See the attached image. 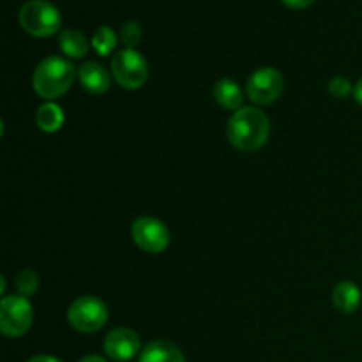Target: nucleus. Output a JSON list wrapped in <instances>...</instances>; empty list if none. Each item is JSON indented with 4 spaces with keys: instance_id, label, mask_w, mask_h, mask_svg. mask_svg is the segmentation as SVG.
Masks as SVG:
<instances>
[{
    "instance_id": "1",
    "label": "nucleus",
    "mask_w": 362,
    "mask_h": 362,
    "mask_svg": "<svg viewBox=\"0 0 362 362\" xmlns=\"http://www.w3.org/2000/svg\"><path fill=\"white\" fill-rule=\"evenodd\" d=\"M271 136V120L255 106H244V108L233 112L226 124V138L240 152H255L264 147Z\"/></svg>"
},
{
    "instance_id": "2",
    "label": "nucleus",
    "mask_w": 362,
    "mask_h": 362,
    "mask_svg": "<svg viewBox=\"0 0 362 362\" xmlns=\"http://www.w3.org/2000/svg\"><path fill=\"white\" fill-rule=\"evenodd\" d=\"M74 78H76V69L73 64L62 57L52 55L37 64L32 85L39 98L53 101L57 98H62L69 90Z\"/></svg>"
},
{
    "instance_id": "3",
    "label": "nucleus",
    "mask_w": 362,
    "mask_h": 362,
    "mask_svg": "<svg viewBox=\"0 0 362 362\" xmlns=\"http://www.w3.org/2000/svg\"><path fill=\"white\" fill-rule=\"evenodd\" d=\"M21 28L34 37H49L57 34L62 18L60 11L48 0H28L18 14Z\"/></svg>"
},
{
    "instance_id": "4",
    "label": "nucleus",
    "mask_w": 362,
    "mask_h": 362,
    "mask_svg": "<svg viewBox=\"0 0 362 362\" xmlns=\"http://www.w3.org/2000/svg\"><path fill=\"white\" fill-rule=\"evenodd\" d=\"M67 322L81 334H94L108 322V308L94 296L78 297L67 310Z\"/></svg>"
},
{
    "instance_id": "5",
    "label": "nucleus",
    "mask_w": 362,
    "mask_h": 362,
    "mask_svg": "<svg viewBox=\"0 0 362 362\" xmlns=\"http://www.w3.org/2000/svg\"><path fill=\"white\" fill-rule=\"evenodd\" d=\"M34 320V310L27 297L4 296L0 300V331L7 338H21Z\"/></svg>"
},
{
    "instance_id": "6",
    "label": "nucleus",
    "mask_w": 362,
    "mask_h": 362,
    "mask_svg": "<svg viewBox=\"0 0 362 362\" xmlns=\"http://www.w3.org/2000/svg\"><path fill=\"white\" fill-rule=\"evenodd\" d=\"M113 80L127 90L144 87L148 78V66L145 57L136 49L124 48L112 60Z\"/></svg>"
},
{
    "instance_id": "7",
    "label": "nucleus",
    "mask_w": 362,
    "mask_h": 362,
    "mask_svg": "<svg viewBox=\"0 0 362 362\" xmlns=\"http://www.w3.org/2000/svg\"><path fill=\"white\" fill-rule=\"evenodd\" d=\"M131 235H133L134 244L141 251L151 255L163 253L170 246V240H172V233H170L168 226L161 219L152 218V216L138 218L131 226Z\"/></svg>"
},
{
    "instance_id": "8",
    "label": "nucleus",
    "mask_w": 362,
    "mask_h": 362,
    "mask_svg": "<svg viewBox=\"0 0 362 362\" xmlns=\"http://www.w3.org/2000/svg\"><path fill=\"white\" fill-rule=\"evenodd\" d=\"M285 88V78L274 67H260L247 78V98L258 106L272 105L279 99Z\"/></svg>"
},
{
    "instance_id": "9",
    "label": "nucleus",
    "mask_w": 362,
    "mask_h": 362,
    "mask_svg": "<svg viewBox=\"0 0 362 362\" xmlns=\"http://www.w3.org/2000/svg\"><path fill=\"white\" fill-rule=\"evenodd\" d=\"M141 350L140 336L127 327L113 329L105 338V352L110 359L126 362L134 359Z\"/></svg>"
},
{
    "instance_id": "10",
    "label": "nucleus",
    "mask_w": 362,
    "mask_h": 362,
    "mask_svg": "<svg viewBox=\"0 0 362 362\" xmlns=\"http://www.w3.org/2000/svg\"><path fill=\"white\" fill-rule=\"evenodd\" d=\"M78 80L83 90H87L92 95H101L110 90L112 85V78L110 73L98 62H85L83 66L78 69Z\"/></svg>"
},
{
    "instance_id": "11",
    "label": "nucleus",
    "mask_w": 362,
    "mask_h": 362,
    "mask_svg": "<svg viewBox=\"0 0 362 362\" xmlns=\"http://www.w3.org/2000/svg\"><path fill=\"white\" fill-rule=\"evenodd\" d=\"M138 362H186V357L175 343L168 339H156L141 350Z\"/></svg>"
},
{
    "instance_id": "12",
    "label": "nucleus",
    "mask_w": 362,
    "mask_h": 362,
    "mask_svg": "<svg viewBox=\"0 0 362 362\" xmlns=\"http://www.w3.org/2000/svg\"><path fill=\"white\" fill-rule=\"evenodd\" d=\"M361 290L356 283L341 281L332 290V304L336 311L343 315H352L361 306Z\"/></svg>"
},
{
    "instance_id": "13",
    "label": "nucleus",
    "mask_w": 362,
    "mask_h": 362,
    "mask_svg": "<svg viewBox=\"0 0 362 362\" xmlns=\"http://www.w3.org/2000/svg\"><path fill=\"white\" fill-rule=\"evenodd\" d=\"M212 95H214L216 103L221 108L230 110V112H237L243 105V88L239 87L235 80L232 78H221L216 81L214 88H212Z\"/></svg>"
},
{
    "instance_id": "14",
    "label": "nucleus",
    "mask_w": 362,
    "mask_h": 362,
    "mask_svg": "<svg viewBox=\"0 0 362 362\" xmlns=\"http://www.w3.org/2000/svg\"><path fill=\"white\" fill-rule=\"evenodd\" d=\"M64 120H66V117H64L62 108L53 101L42 103L37 108V112H35V124L45 133H57V131H60L64 126Z\"/></svg>"
},
{
    "instance_id": "15",
    "label": "nucleus",
    "mask_w": 362,
    "mask_h": 362,
    "mask_svg": "<svg viewBox=\"0 0 362 362\" xmlns=\"http://www.w3.org/2000/svg\"><path fill=\"white\" fill-rule=\"evenodd\" d=\"M59 46L64 55H67L69 59H81L88 52V39L80 30L67 28V30L60 32Z\"/></svg>"
},
{
    "instance_id": "16",
    "label": "nucleus",
    "mask_w": 362,
    "mask_h": 362,
    "mask_svg": "<svg viewBox=\"0 0 362 362\" xmlns=\"http://www.w3.org/2000/svg\"><path fill=\"white\" fill-rule=\"evenodd\" d=\"M90 42H92V48H94L99 55L108 57L110 53L115 49L117 35L112 28L103 25V27H99L98 30L94 32V37H92Z\"/></svg>"
},
{
    "instance_id": "17",
    "label": "nucleus",
    "mask_w": 362,
    "mask_h": 362,
    "mask_svg": "<svg viewBox=\"0 0 362 362\" xmlns=\"http://www.w3.org/2000/svg\"><path fill=\"white\" fill-rule=\"evenodd\" d=\"M18 290V296L23 297H32L39 288V276L34 269H23L21 272H18L16 281H14Z\"/></svg>"
},
{
    "instance_id": "18",
    "label": "nucleus",
    "mask_w": 362,
    "mask_h": 362,
    "mask_svg": "<svg viewBox=\"0 0 362 362\" xmlns=\"http://www.w3.org/2000/svg\"><path fill=\"white\" fill-rule=\"evenodd\" d=\"M120 41L126 48L134 49L141 41V27L136 21H127L120 28Z\"/></svg>"
},
{
    "instance_id": "19",
    "label": "nucleus",
    "mask_w": 362,
    "mask_h": 362,
    "mask_svg": "<svg viewBox=\"0 0 362 362\" xmlns=\"http://www.w3.org/2000/svg\"><path fill=\"white\" fill-rule=\"evenodd\" d=\"M327 90H329V94L332 95V98L345 99V98H349L350 94H352L354 87H352V83H350L349 78L334 76L331 81H329Z\"/></svg>"
},
{
    "instance_id": "20",
    "label": "nucleus",
    "mask_w": 362,
    "mask_h": 362,
    "mask_svg": "<svg viewBox=\"0 0 362 362\" xmlns=\"http://www.w3.org/2000/svg\"><path fill=\"white\" fill-rule=\"evenodd\" d=\"M281 2L285 4L286 7H290V9H306V7H310L315 0H281Z\"/></svg>"
},
{
    "instance_id": "21",
    "label": "nucleus",
    "mask_w": 362,
    "mask_h": 362,
    "mask_svg": "<svg viewBox=\"0 0 362 362\" xmlns=\"http://www.w3.org/2000/svg\"><path fill=\"white\" fill-rule=\"evenodd\" d=\"M354 98H356V101L362 106V78L357 81L356 87H354Z\"/></svg>"
},
{
    "instance_id": "22",
    "label": "nucleus",
    "mask_w": 362,
    "mask_h": 362,
    "mask_svg": "<svg viewBox=\"0 0 362 362\" xmlns=\"http://www.w3.org/2000/svg\"><path fill=\"white\" fill-rule=\"evenodd\" d=\"M27 362H60V361L53 356H35L32 357V359H28Z\"/></svg>"
},
{
    "instance_id": "23",
    "label": "nucleus",
    "mask_w": 362,
    "mask_h": 362,
    "mask_svg": "<svg viewBox=\"0 0 362 362\" xmlns=\"http://www.w3.org/2000/svg\"><path fill=\"white\" fill-rule=\"evenodd\" d=\"M80 362H106V361L99 356H87V357H83Z\"/></svg>"
}]
</instances>
